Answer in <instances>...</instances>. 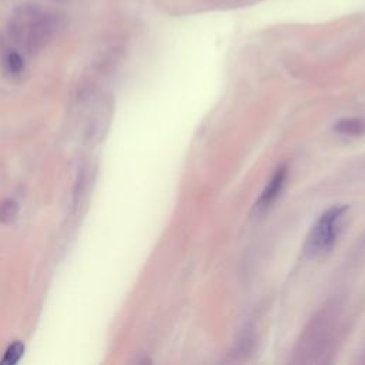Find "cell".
<instances>
[{
  "label": "cell",
  "instance_id": "obj_1",
  "mask_svg": "<svg viewBox=\"0 0 365 365\" xmlns=\"http://www.w3.org/2000/svg\"><path fill=\"white\" fill-rule=\"evenodd\" d=\"M340 307H324L307 325L301 334L296 349L297 362H324L325 357L331 354L341 330Z\"/></svg>",
  "mask_w": 365,
  "mask_h": 365
},
{
  "label": "cell",
  "instance_id": "obj_2",
  "mask_svg": "<svg viewBox=\"0 0 365 365\" xmlns=\"http://www.w3.org/2000/svg\"><path fill=\"white\" fill-rule=\"evenodd\" d=\"M347 211L348 205L338 204L330 207L318 217V220L310 230L304 244V254L307 257H320L334 247L341 233L342 220Z\"/></svg>",
  "mask_w": 365,
  "mask_h": 365
},
{
  "label": "cell",
  "instance_id": "obj_3",
  "mask_svg": "<svg viewBox=\"0 0 365 365\" xmlns=\"http://www.w3.org/2000/svg\"><path fill=\"white\" fill-rule=\"evenodd\" d=\"M285 179H287V167L281 166L275 170L271 180L268 181V184L263 190L260 198L257 200V203H256V210L257 211L267 210L277 200V197L280 196V193H281V190L285 184Z\"/></svg>",
  "mask_w": 365,
  "mask_h": 365
},
{
  "label": "cell",
  "instance_id": "obj_4",
  "mask_svg": "<svg viewBox=\"0 0 365 365\" xmlns=\"http://www.w3.org/2000/svg\"><path fill=\"white\" fill-rule=\"evenodd\" d=\"M4 63H5V68L11 73V75H20L25 68L23 56L16 49H12L11 44H8L5 49Z\"/></svg>",
  "mask_w": 365,
  "mask_h": 365
},
{
  "label": "cell",
  "instance_id": "obj_5",
  "mask_svg": "<svg viewBox=\"0 0 365 365\" xmlns=\"http://www.w3.org/2000/svg\"><path fill=\"white\" fill-rule=\"evenodd\" d=\"M334 130L344 136H361L365 131V123L359 119H344L334 124Z\"/></svg>",
  "mask_w": 365,
  "mask_h": 365
},
{
  "label": "cell",
  "instance_id": "obj_6",
  "mask_svg": "<svg viewBox=\"0 0 365 365\" xmlns=\"http://www.w3.org/2000/svg\"><path fill=\"white\" fill-rule=\"evenodd\" d=\"M19 213L18 203L13 200H6L0 204V222L2 223H11L13 222Z\"/></svg>",
  "mask_w": 365,
  "mask_h": 365
},
{
  "label": "cell",
  "instance_id": "obj_7",
  "mask_svg": "<svg viewBox=\"0 0 365 365\" xmlns=\"http://www.w3.org/2000/svg\"><path fill=\"white\" fill-rule=\"evenodd\" d=\"M23 351H25L23 344L19 342V341L15 342V344L6 351L5 358H4V362H5V364H16V362L20 359Z\"/></svg>",
  "mask_w": 365,
  "mask_h": 365
},
{
  "label": "cell",
  "instance_id": "obj_8",
  "mask_svg": "<svg viewBox=\"0 0 365 365\" xmlns=\"http://www.w3.org/2000/svg\"><path fill=\"white\" fill-rule=\"evenodd\" d=\"M52 2H54V4H64V2H67V0H52Z\"/></svg>",
  "mask_w": 365,
  "mask_h": 365
}]
</instances>
